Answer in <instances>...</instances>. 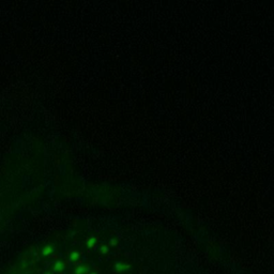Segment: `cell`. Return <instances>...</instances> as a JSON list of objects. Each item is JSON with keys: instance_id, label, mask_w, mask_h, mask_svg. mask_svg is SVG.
I'll return each instance as SVG.
<instances>
[{"instance_id": "8", "label": "cell", "mask_w": 274, "mask_h": 274, "mask_svg": "<svg viewBox=\"0 0 274 274\" xmlns=\"http://www.w3.org/2000/svg\"><path fill=\"white\" fill-rule=\"evenodd\" d=\"M116 244H117V242H116V241H110V245H112V246H115Z\"/></svg>"}, {"instance_id": "5", "label": "cell", "mask_w": 274, "mask_h": 274, "mask_svg": "<svg viewBox=\"0 0 274 274\" xmlns=\"http://www.w3.org/2000/svg\"><path fill=\"white\" fill-rule=\"evenodd\" d=\"M97 238L94 237H91L90 239L87 241V246L88 247H90V249H92V247H94L95 246V244H97Z\"/></svg>"}, {"instance_id": "10", "label": "cell", "mask_w": 274, "mask_h": 274, "mask_svg": "<svg viewBox=\"0 0 274 274\" xmlns=\"http://www.w3.org/2000/svg\"><path fill=\"white\" fill-rule=\"evenodd\" d=\"M46 274H52V273H46Z\"/></svg>"}, {"instance_id": "2", "label": "cell", "mask_w": 274, "mask_h": 274, "mask_svg": "<svg viewBox=\"0 0 274 274\" xmlns=\"http://www.w3.org/2000/svg\"><path fill=\"white\" fill-rule=\"evenodd\" d=\"M75 274H89V267L88 266H78L74 270Z\"/></svg>"}, {"instance_id": "7", "label": "cell", "mask_w": 274, "mask_h": 274, "mask_svg": "<svg viewBox=\"0 0 274 274\" xmlns=\"http://www.w3.org/2000/svg\"><path fill=\"white\" fill-rule=\"evenodd\" d=\"M108 252H109V249L107 247V246H101V249H100V253H101V254L105 255V254H107Z\"/></svg>"}, {"instance_id": "9", "label": "cell", "mask_w": 274, "mask_h": 274, "mask_svg": "<svg viewBox=\"0 0 274 274\" xmlns=\"http://www.w3.org/2000/svg\"><path fill=\"white\" fill-rule=\"evenodd\" d=\"M89 274H97V273H89Z\"/></svg>"}, {"instance_id": "4", "label": "cell", "mask_w": 274, "mask_h": 274, "mask_svg": "<svg viewBox=\"0 0 274 274\" xmlns=\"http://www.w3.org/2000/svg\"><path fill=\"white\" fill-rule=\"evenodd\" d=\"M63 269H64V262L63 261H57L56 265H55V267H54V270L55 271H62Z\"/></svg>"}, {"instance_id": "6", "label": "cell", "mask_w": 274, "mask_h": 274, "mask_svg": "<svg viewBox=\"0 0 274 274\" xmlns=\"http://www.w3.org/2000/svg\"><path fill=\"white\" fill-rule=\"evenodd\" d=\"M70 258H71L72 261H76V260L79 258V254H78L77 252H73L71 254V257H70Z\"/></svg>"}, {"instance_id": "1", "label": "cell", "mask_w": 274, "mask_h": 274, "mask_svg": "<svg viewBox=\"0 0 274 274\" xmlns=\"http://www.w3.org/2000/svg\"><path fill=\"white\" fill-rule=\"evenodd\" d=\"M116 268V271L117 272H124L126 271V270H129V269L131 268V266L128 265V263H122V262H117L115 266Z\"/></svg>"}, {"instance_id": "3", "label": "cell", "mask_w": 274, "mask_h": 274, "mask_svg": "<svg viewBox=\"0 0 274 274\" xmlns=\"http://www.w3.org/2000/svg\"><path fill=\"white\" fill-rule=\"evenodd\" d=\"M53 252H54V249H53V246H50V245H46L42 249V254H43L44 256H49Z\"/></svg>"}]
</instances>
